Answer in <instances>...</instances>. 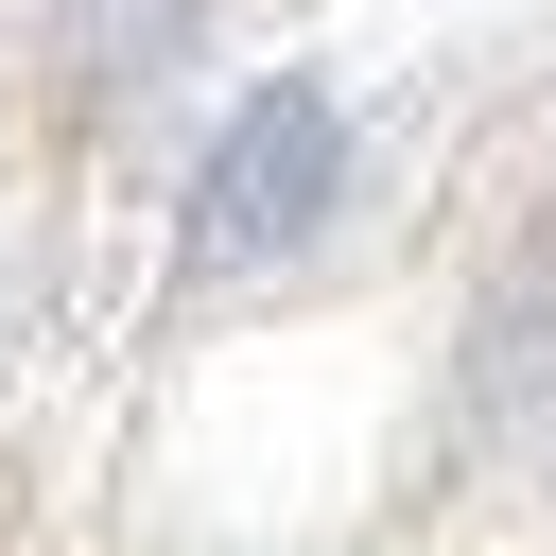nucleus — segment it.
Masks as SVG:
<instances>
[{
    "label": "nucleus",
    "mask_w": 556,
    "mask_h": 556,
    "mask_svg": "<svg viewBox=\"0 0 556 556\" xmlns=\"http://www.w3.org/2000/svg\"><path fill=\"white\" fill-rule=\"evenodd\" d=\"M330 191H348V104H330L313 70H278V87H243V122H226V156H208V191H191V261H208V278L295 261V243L330 226Z\"/></svg>",
    "instance_id": "nucleus-1"
},
{
    "label": "nucleus",
    "mask_w": 556,
    "mask_h": 556,
    "mask_svg": "<svg viewBox=\"0 0 556 556\" xmlns=\"http://www.w3.org/2000/svg\"><path fill=\"white\" fill-rule=\"evenodd\" d=\"M469 434L486 452H556V208L469 313Z\"/></svg>",
    "instance_id": "nucleus-2"
}]
</instances>
